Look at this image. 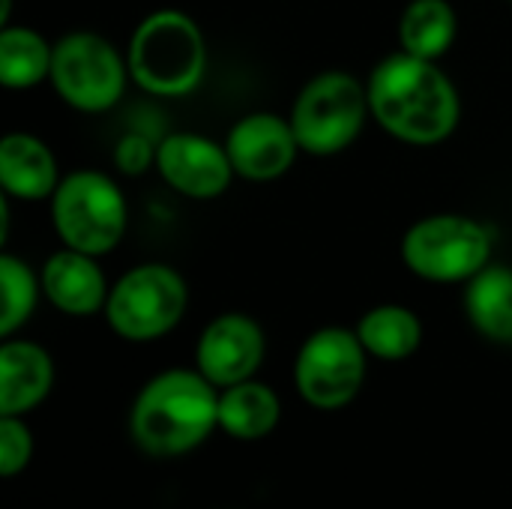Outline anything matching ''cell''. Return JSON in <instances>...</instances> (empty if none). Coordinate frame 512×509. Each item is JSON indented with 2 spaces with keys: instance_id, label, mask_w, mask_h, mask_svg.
<instances>
[{
  "instance_id": "8fae6325",
  "label": "cell",
  "mask_w": 512,
  "mask_h": 509,
  "mask_svg": "<svg viewBox=\"0 0 512 509\" xmlns=\"http://www.w3.org/2000/svg\"><path fill=\"white\" fill-rule=\"evenodd\" d=\"M267 354V336L252 315L225 312L213 318L195 348V369L219 390L255 378Z\"/></svg>"
},
{
  "instance_id": "603a6c76",
  "label": "cell",
  "mask_w": 512,
  "mask_h": 509,
  "mask_svg": "<svg viewBox=\"0 0 512 509\" xmlns=\"http://www.w3.org/2000/svg\"><path fill=\"white\" fill-rule=\"evenodd\" d=\"M114 162L123 174H141L147 165H156V147L138 135V132H129L117 141L114 147Z\"/></svg>"
},
{
  "instance_id": "30bf717a",
  "label": "cell",
  "mask_w": 512,
  "mask_h": 509,
  "mask_svg": "<svg viewBox=\"0 0 512 509\" xmlns=\"http://www.w3.org/2000/svg\"><path fill=\"white\" fill-rule=\"evenodd\" d=\"M159 177L183 198L213 201L228 192L234 174L228 147L201 132H171L156 144Z\"/></svg>"
},
{
  "instance_id": "7a4b0ae2",
  "label": "cell",
  "mask_w": 512,
  "mask_h": 509,
  "mask_svg": "<svg viewBox=\"0 0 512 509\" xmlns=\"http://www.w3.org/2000/svg\"><path fill=\"white\" fill-rule=\"evenodd\" d=\"M219 429V387L198 369H168L135 396L129 432L141 453L177 459L201 447Z\"/></svg>"
},
{
  "instance_id": "9a60e30c",
  "label": "cell",
  "mask_w": 512,
  "mask_h": 509,
  "mask_svg": "<svg viewBox=\"0 0 512 509\" xmlns=\"http://www.w3.org/2000/svg\"><path fill=\"white\" fill-rule=\"evenodd\" d=\"M60 168L54 150L30 135L9 132L0 141V189L15 201H51L60 186Z\"/></svg>"
},
{
  "instance_id": "4fadbf2b",
  "label": "cell",
  "mask_w": 512,
  "mask_h": 509,
  "mask_svg": "<svg viewBox=\"0 0 512 509\" xmlns=\"http://www.w3.org/2000/svg\"><path fill=\"white\" fill-rule=\"evenodd\" d=\"M42 294L45 300L72 318H87L96 312H105L111 285L105 282V273L99 267L96 255L78 252V249H57L45 258L39 270Z\"/></svg>"
},
{
  "instance_id": "277c9868",
  "label": "cell",
  "mask_w": 512,
  "mask_h": 509,
  "mask_svg": "<svg viewBox=\"0 0 512 509\" xmlns=\"http://www.w3.org/2000/svg\"><path fill=\"white\" fill-rule=\"evenodd\" d=\"M366 117H372L366 84L345 69H327L303 84L288 120L303 153L336 156L360 138Z\"/></svg>"
},
{
  "instance_id": "44dd1931",
  "label": "cell",
  "mask_w": 512,
  "mask_h": 509,
  "mask_svg": "<svg viewBox=\"0 0 512 509\" xmlns=\"http://www.w3.org/2000/svg\"><path fill=\"white\" fill-rule=\"evenodd\" d=\"M0 288H3V306H0V336H15L33 315L42 282L39 273L30 270L27 261H21L12 252L0 255Z\"/></svg>"
},
{
  "instance_id": "9c48e42d",
  "label": "cell",
  "mask_w": 512,
  "mask_h": 509,
  "mask_svg": "<svg viewBox=\"0 0 512 509\" xmlns=\"http://www.w3.org/2000/svg\"><path fill=\"white\" fill-rule=\"evenodd\" d=\"M369 354L357 330L321 327L297 351L294 384L306 405L318 411H339L351 405L366 381Z\"/></svg>"
},
{
  "instance_id": "5b68a950",
  "label": "cell",
  "mask_w": 512,
  "mask_h": 509,
  "mask_svg": "<svg viewBox=\"0 0 512 509\" xmlns=\"http://www.w3.org/2000/svg\"><path fill=\"white\" fill-rule=\"evenodd\" d=\"M51 222L63 246L102 258L123 240L129 210L114 177L78 168L54 189Z\"/></svg>"
},
{
  "instance_id": "ba28073f",
  "label": "cell",
  "mask_w": 512,
  "mask_h": 509,
  "mask_svg": "<svg viewBox=\"0 0 512 509\" xmlns=\"http://www.w3.org/2000/svg\"><path fill=\"white\" fill-rule=\"evenodd\" d=\"M48 81L69 108L102 114L114 108L126 90V54L93 30H72L54 42Z\"/></svg>"
},
{
  "instance_id": "8992f818",
  "label": "cell",
  "mask_w": 512,
  "mask_h": 509,
  "mask_svg": "<svg viewBox=\"0 0 512 509\" xmlns=\"http://www.w3.org/2000/svg\"><path fill=\"white\" fill-rule=\"evenodd\" d=\"M402 261L435 285L471 282L492 264V234L480 219L462 213L423 216L402 237Z\"/></svg>"
},
{
  "instance_id": "d6986e66",
  "label": "cell",
  "mask_w": 512,
  "mask_h": 509,
  "mask_svg": "<svg viewBox=\"0 0 512 509\" xmlns=\"http://www.w3.org/2000/svg\"><path fill=\"white\" fill-rule=\"evenodd\" d=\"M459 33L456 9L447 0H411L399 18V51L441 60Z\"/></svg>"
},
{
  "instance_id": "7c38bea8",
  "label": "cell",
  "mask_w": 512,
  "mask_h": 509,
  "mask_svg": "<svg viewBox=\"0 0 512 509\" xmlns=\"http://www.w3.org/2000/svg\"><path fill=\"white\" fill-rule=\"evenodd\" d=\"M234 174L249 183H270L291 171L297 162L300 141L291 120L273 111H255L240 117L225 138Z\"/></svg>"
},
{
  "instance_id": "ffe728a7",
  "label": "cell",
  "mask_w": 512,
  "mask_h": 509,
  "mask_svg": "<svg viewBox=\"0 0 512 509\" xmlns=\"http://www.w3.org/2000/svg\"><path fill=\"white\" fill-rule=\"evenodd\" d=\"M54 45L33 27L6 24L0 30V84L6 90H30L51 75Z\"/></svg>"
},
{
  "instance_id": "3957f363",
  "label": "cell",
  "mask_w": 512,
  "mask_h": 509,
  "mask_svg": "<svg viewBox=\"0 0 512 509\" xmlns=\"http://www.w3.org/2000/svg\"><path fill=\"white\" fill-rule=\"evenodd\" d=\"M129 78L153 96H186L207 72V39L198 21L180 9H156L126 45Z\"/></svg>"
},
{
  "instance_id": "2e32d148",
  "label": "cell",
  "mask_w": 512,
  "mask_h": 509,
  "mask_svg": "<svg viewBox=\"0 0 512 509\" xmlns=\"http://www.w3.org/2000/svg\"><path fill=\"white\" fill-rule=\"evenodd\" d=\"M465 315L483 339L512 345V267L489 264L465 282Z\"/></svg>"
},
{
  "instance_id": "7402d4cb",
  "label": "cell",
  "mask_w": 512,
  "mask_h": 509,
  "mask_svg": "<svg viewBox=\"0 0 512 509\" xmlns=\"http://www.w3.org/2000/svg\"><path fill=\"white\" fill-rule=\"evenodd\" d=\"M33 456V435L21 417H0V474L18 477Z\"/></svg>"
},
{
  "instance_id": "6da1fadb",
  "label": "cell",
  "mask_w": 512,
  "mask_h": 509,
  "mask_svg": "<svg viewBox=\"0 0 512 509\" xmlns=\"http://www.w3.org/2000/svg\"><path fill=\"white\" fill-rule=\"evenodd\" d=\"M366 90L375 123L414 147L447 141L462 120L459 90L438 60L396 51L372 69Z\"/></svg>"
},
{
  "instance_id": "e0dca14e",
  "label": "cell",
  "mask_w": 512,
  "mask_h": 509,
  "mask_svg": "<svg viewBox=\"0 0 512 509\" xmlns=\"http://www.w3.org/2000/svg\"><path fill=\"white\" fill-rule=\"evenodd\" d=\"M282 417V402L273 387L249 378L219 390V429L237 441L267 438Z\"/></svg>"
},
{
  "instance_id": "5bb4252c",
  "label": "cell",
  "mask_w": 512,
  "mask_h": 509,
  "mask_svg": "<svg viewBox=\"0 0 512 509\" xmlns=\"http://www.w3.org/2000/svg\"><path fill=\"white\" fill-rule=\"evenodd\" d=\"M54 387L51 354L27 339H6L0 348V417H24Z\"/></svg>"
},
{
  "instance_id": "52a82bcc",
  "label": "cell",
  "mask_w": 512,
  "mask_h": 509,
  "mask_svg": "<svg viewBox=\"0 0 512 509\" xmlns=\"http://www.w3.org/2000/svg\"><path fill=\"white\" fill-rule=\"evenodd\" d=\"M186 279L162 261L126 270L108 291L105 321L126 342H156L168 336L186 315Z\"/></svg>"
},
{
  "instance_id": "ac0fdd59",
  "label": "cell",
  "mask_w": 512,
  "mask_h": 509,
  "mask_svg": "<svg viewBox=\"0 0 512 509\" xmlns=\"http://www.w3.org/2000/svg\"><path fill=\"white\" fill-rule=\"evenodd\" d=\"M354 330L366 354L375 360H387V363L408 360L411 354H417L423 342V324L417 312L399 303H381L369 309Z\"/></svg>"
},
{
  "instance_id": "cb8c5ba5",
  "label": "cell",
  "mask_w": 512,
  "mask_h": 509,
  "mask_svg": "<svg viewBox=\"0 0 512 509\" xmlns=\"http://www.w3.org/2000/svg\"><path fill=\"white\" fill-rule=\"evenodd\" d=\"M9 9H12V0H0V24L3 27L9 24Z\"/></svg>"
}]
</instances>
